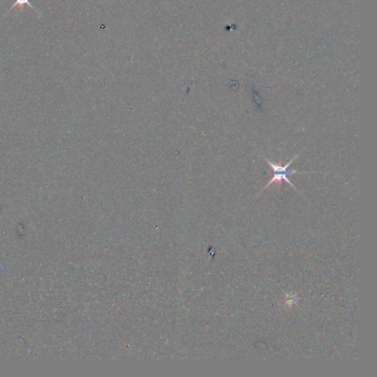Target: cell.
Instances as JSON below:
<instances>
[{
    "label": "cell",
    "instance_id": "7a4b0ae2",
    "mask_svg": "<svg viewBox=\"0 0 377 377\" xmlns=\"http://www.w3.org/2000/svg\"><path fill=\"white\" fill-rule=\"evenodd\" d=\"M27 4L29 6H30L31 9H33L34 10V11H36L38 13V10L36 9H35L34 7H33V6H32L31 3H30V0H16V3H14V5H13L12 7L11 8V9L9 10V11H8V13H9L10 11H11V10L14 9V8L18 7L19 9L21 10V11H22V9H23L24 5Z\"/></svg>",
    "mask_w": 377,
    "mask_h": 377
},
{
    "label": "cell",
    "instance_id": "6da1fadb",
    "mask_svg": "<svg viewBox=\"0 0 377 377\" xmlns=\"http://www.w3.org/2000/svg\"><path fill=\"white\" fill-rule=\"evenodd\" d=\"M301 152L302 151H301ZM301 153H298V155H296V156H295V158H293V159L291 160V161L289 162L288 164H287V165L284 167L282 166L281 161H279L278 165H275V164L272 163V162L270 161L268 159H267V158H264L266 160H267V163H268L270 166L271 167V168L274 170V177H273V179H271V181H270L268 184H267V185L264 187V188L262 190H261V192H262L264 190V189L267 188V187H268L271 184H279V185H281L283 180L286 181L287 182L289 183V184H290V185H291L292 187H293V188L296 189L297 192H298V189H297L296 187H295V186L293 185V184L290 182V180L288 179V177H287V176H289V175L294 174V173H318V172H300L298 171H288V167L290 166V165H291V164L293 163V162L294 161L298 156H299V155L300 154H301Z\"/></svg>",
    "mask_w": 377,
    "mask_h": 377
}]
</instances>
